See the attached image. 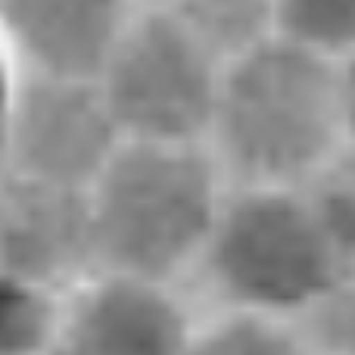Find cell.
<instances>
[{
	"label": "cell",
	"instance_id": "9",
	"mask_svg": "<svg viewBox=\"0 0 355 355\" xmlns=\"http://www.w3.org/2000/svg\"><path fill=\"white\" fill-rule=\"evenodd\" d=\"M66 293L0 268V355H56Z\"/></svg>",
	"mask_w": 355,
	"mask_h": 355
},
{
	"label": "cell",
	"instance_id": "3",
	"mask_svg": "<svg viewBox=\"0 0 355 355\" xmlns=\"http://www.w3.org/2000/svg\"><path fill=\"white\" fill-rule=\"evenodd\" d=\"M349 265L309 187L231 184L196 281L215 309L296 324Z\"/></svg>",
	"mask_w": 355,
	"mask_h": 355
},
{
	"label": "cell",
	"instance_id": "1",
	"mask_svg": "<svg viewBox=\"0 0 355 355\" xmlns=\"http://www.w3.org/2000/svg\"><path fill=\"white\" fill-rule=\"evenodd\" d=\"M227 190L202 144L122 141L85 193L94 271L184 287L200 271Z\"/></svg>",
	"mask_w": 355,
	"mask_h": 355
},
{
	"label": "cell",
	"instance_id": "10",
	"mask_svg": "<svg viewBox=\"0 0 355 355\" xmlns=\"http://www.w3.org/2000/svg\"><path fill=\"white\" fill-rule=\"evenodd\" d=\"M271 35L340 69L355 53V3H346V0L275 3Z\"/></svg>",
	"mask_w": 355,
	"mask_h": 355
},
{
	"label": "cell",
	"instance_id": "5",
	"mask_svg": "<svg viewBox=\"0 0 355 355\" xmlns=\"http://www.w3.org/2000/svg\"><path fill=\"white\" fill-rule=\"evenodd\" d=\"M119 147L122 135L97 85L25 78L0 178L87 193Z\"/></svg>",
	"mask_w": 355,
	"mask_h": 355
},
{
	"label": "cell",
	"instance_id": "12",
	"mask_svg": "<svg viewBox=\"0 0 355 355\" xmlns=\"http://www.w3.org/2000/svg\"><path fill=\"white\" fill-rule=\"evenodd\" d=\"M315 355H355V265L296 321Z\"/></svg>",
	"mask_w": 355,
	"mask_h": 355
},
{
	"label": "cell",
	"instance_id": "11",
	"mask_svg": "<svg viewBox=\"0 0 355 355\" xmlns=\"http://www.w3.org/2000/svg\"><path fill=\"white\" fill-rule=\"evenodd\" d=\"M187 355H315L296 324L212 309L196 321Z\"/></svg>",
	"mask_w": 355,
	"mask_h": 355
},
{
	"label": "cell",
	"instance_id": "4",
	"mask_svg": "<svg viewBox=\"0 0 355 355\" xmlns=\"http://www.w3.org/2000/svg\"><path fill=\"white\" fill-rule=\"evenodd\" d=\"M225 69L181 3H131L97 91L122 141L206 147Z\"/></svg>",
	"mask_w": 355,
	"mask_h": 355
},
{
	"label": "cell",
	"instance_id": "2",
	"mask_svg": "<svg viewBox=\"0 0 355 355\" xmlns=\"http://www.w3.org/2000/svg\"><path fill=\"white\" fill-rule=\"evenodd\" d=\"M346 144L337 66L275 35L227 62L206 147L231 184L309 187Z\"/></svg>",
	"mask_w": 355,
	"mask_h": 355
},
{
	"label": "cell",
	"instance_id": "6",
	"mask_svg": "<svg viewBox=\"0 0 355 355\" xmlns=\"http://www.w3.org/2000/svg\"><path fill=\"white\" fill-rule=\"evenodd\" d=\"M196 321L184 287L94 271L66 293L56 355H187Z\"/></svg>",
	"mask_w": 355,
	"mask_h": 355
},
{
	"label": "cell",
	"instance_id": "14",
	"mask_svg": "<svg viewBox=\"0 0 355 355\" xmlns=\"http://www.w3.org/2000/svg\"><path fill=\"white\" fill-rule=\"evenodd\" d=\"M22 91H25V72L19 66L16 50H12L3 25H0V175H3V166H6V150H10V135H12V122H16Z\"/></svg>",
	"mask_w": 355,
	"mask_h": 355
},
{
	"label": "cell",
	"instance_id": "15",
	"mask_svg": "<svg viewBox=\"0 0 355 355\" xmlns=\"http://www.w3.org/2000/svg\"><path fill=\"white\" fill-rule=\"evenodd\" d=\"M340 91H343L346 135H349V141H355V53L340 66Z\"/></svg>",
	"mask_w": 355,
	"mask_h": 355
},
{
	"label": "cell",
	"instance_id": "8",
	"mask_svg": "<svg viewBox=\"0 0 355 355\" xmlns=\"http://www.w3.org/2000/svg\"><path fill=\"white\" fill-rule=\"evenodd\" d=\"M131 3L53 0L0 6L25 78L60 85H97L125 28Z\"/></svg>",
	"mask_w": 355,
	"mask_h": 355
},
{
	"label": "cell",
	"instance_id": "13",
	"mask_svg": "<svg viewBox=\"0 0 355 355\" xmlns=\"http://www.w3.org/2000/svg\"><path fill=\"white\" fill-rule=\"evenodd\" d=\"M334 240L340 243L343 256L355 265V141H349L324 172L309 184Z\"/></svg>",
	"mask_w": 355,
	"mask_h": 355
},
{
	"label": "cell",
	"instance_id": "7",
	"mask_svg": "<svg viewBox=\"0 0 355 355\" xmlns=\"http://www.w3.org/2000/svg\"><path fill=\"white\" fill-rule=\"evenodd\" d=\"M0 268L56 290L94 275L85 193L0 178Z\"/></svg>",
	"mask_w": 355,
	"mask_h": 355
}]
</instances>
